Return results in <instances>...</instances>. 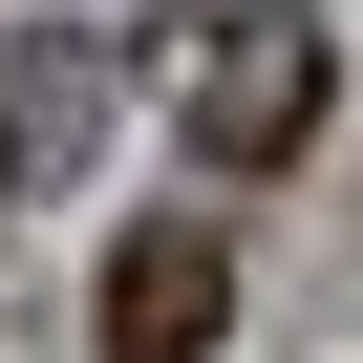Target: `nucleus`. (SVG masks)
<instances>
[{
    "label": "nucleus",
    "mask_w": 363,
    "mask_h": 363,
    "mask_svg": "<svg viewBox=\"0 0 363 363\" xmlns=\"http://www.w3.org/2000/svg\"><path fill=\"white\" fill-rule=\"evenodd\" d=\"M171 107L214 171H299L320 150V0H171Z\"/></svg>",
    "instance_id": "1"
},
{
    "label": "nucleus",
    "mask_w": 363,
    "mask_h": 363,
    "mask_svg": "<svg viewBox=\"0 0 363 363\" xmlns=\"http://www.w3.org/2000/svg\"><path fill=\"white\" fill-rule=\"evenodd\" d=\"M86 150H107V43H86V22H22V43H0V171L65 193Z\"/></svg>",
    "instance_id": "2"
},
{
    "label": "nucleus",
    "mask_w": 363,
    "mask_h": 363,
    "mask_svg": "<svg viewBox=\"0 0 363 363\" xmlns=\"http://www.w3.org/2000/svg\"><path fill=\"white\" fill-rule=\"evenodd\" d=\"M214 320H235V235H128L107 257V363H214Z\"/></svg>",
    "instance_id": "3"
}]
</instances>
